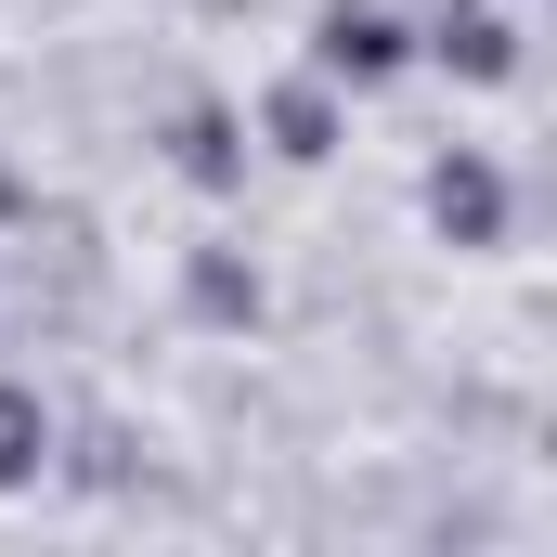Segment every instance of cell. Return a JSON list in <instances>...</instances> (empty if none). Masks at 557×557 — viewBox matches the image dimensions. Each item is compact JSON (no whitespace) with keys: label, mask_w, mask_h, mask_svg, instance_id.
<instances>
[{"label":"cell","mask_w":557,"mask_h":557,"mask_svg":"<svg viewBox=\"0 0 557 557\" xmlns=\"http://www.w3.org/2000/svg\"><path fill=\"white\" fill-rule=\"evenodd\" d=\"M273 131H285V156H324V131H337V117H324V91H285Z\"/></svg>","instance_id":"obj_5"},{"label":"cell","mask_w":557,"mask_h":557,"mask_svg":"<svg viewBox=\"0 0 557 557\" xmlns=\"http://www.w3.org/2000/svg\"><path fill=\"white\" fill-rule=\"evenodd\" d=\"M39 454H52V416H39V389H0V480H39Z\"/></svg>","instance_id":"obj_3"},{"label":"cell","mask_w":557,"mask_h":557,"mask_svg":"<svg viewBox=\"0 0 557 557\" xmlns=\"http://www.w3.org/2000/svg\"><path fill=\"white\" fill-rule=\"evenodd\" d=\"M311 52H324V78H389V65H403V26H389V13H363V0H337Z\"/></svg>","instance_id":"obj_2"},{"label":"cell","mask_w":557,"mask_h":557,"mask_svg":"<svg viewBox=\"0 0 557 557\" xmlns=\"http://www.w3.org/2000/svg\"><path fill=\"white\" fill-rule=\"evenodd\" d=\"M441 52H454L467 78H506V65H519V39H506V13H454V26H441Z\"/></svg>","instance_id":"obj_4"},{"label":"cell","mask_w":557,"mask_h":557,"mask_svg":"<svg viewBox=\"0 0 557 557\" xmlns=\"http://www.w3.org/2000/svg\"><path fill=\"white\" fill-rule=\"evenodd\" d=\"M428 221H441L454 247H493V234H506V182H493L480 156H441V169H428Z\"/></svg>","instance_id":"obj_1"}]
</instances>
